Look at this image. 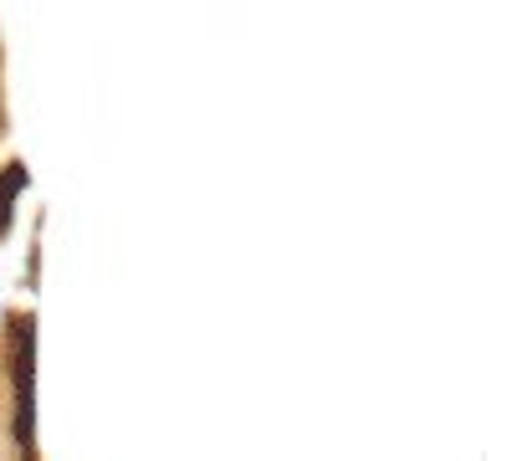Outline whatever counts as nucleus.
Wrapping results in <instances>:
<instances>
[{
	"mask_svg": "<svg viewBox=\"0 0 512 461\" xmlns=\"http://www.w3.org/2000/svg\"><path fill=\"white\" fill-rule=\"evenodd\" d=\"M21 190H26V170L21 164H6V170H0V231L11 226V205H16Z\"/></svg>",
	"mask_w": 512,
	"mask_h": 461,
	"instance_id": "f03ea898",
	"label": "nucleus"
},
{
	"mask_svg": "<svg viewBox=\"0 0 512 461\" xmlns=\"http://www.w3.org/2000/svg\"><path fill=\"white\" fill-rule=\"evenodd\" d=\"M31 354H36V339H31V323L16 328V436L26 451H36V390H31Z\"/></svg>",
	"mask_w": 512,
	"mask_h": 461,
	"instance_id": "f257e3e1",
	"label": "nucleus"
}]
</instances>
